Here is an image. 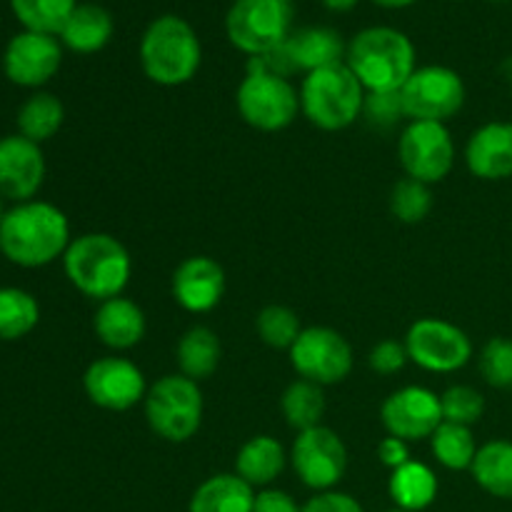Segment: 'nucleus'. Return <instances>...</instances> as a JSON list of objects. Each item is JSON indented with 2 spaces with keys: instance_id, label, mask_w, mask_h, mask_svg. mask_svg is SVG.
Here are the masks:
<instances>
[{
  "instance_id": "1",
  "label": "nucleus",
  "mask_w": 512,
  "mask_h": 512,
  "mask_svg": "<svg viewBox=\"0 0 512 512\" xmlns=\"http://www.w3.org/2000/svg\"><path fill=\"white\" fill-rule=\"evenodd\" d=\"M70 245L68 215L45 200L18 203L0 223V253L20 268H43Z\"/></svg>"
},
{
  "instance_id": "2",
  "label": "nucleus",
  "mask_w": 512,
  "mask_h": 512,
  "mask_svg": "<svg viewBox=\"0 0 512 512\" xmlns=\"http://www.w3.org/2000/svg\"><path fill=\"white\" fill-rule=\"evenodd\" d=\"M63 268L75 290L93 300L123 295L133 275L128 248L108 233H85L70 240L63 255Z\"/></svg>"
},
{
  "instance_id": "3",
  "label": "nucleus",
  "mask_w": 512,
  "mask_h": 512,
  "mask_svg": "<svg viewBox=\"0 0 512 512\" xmlns=\"http://www.w3.org/2000/svg\"><path fill=\"white\" fill-rule=\"evenodd\" d=\"M345 65L353 70L365 93L400 90L415 73L413 40L388 25H373L348 43Z\"/></svg>"
},
{
  "instance_id": "4",
  "label": "nucleus",
  "mask_w": 512,
  "mask_h": 512,
  "mask_svg": "<svg viewBox=\"0 0 512 512\" xmlns=\"http://www.w3.org/2000/svg\"><path fill=\"white\" fill-rule=\"evenodd\" d=\"M140 65L148 80L163 88L190 83L200 70L203 48L193 25L180 15H160L140 38Z\"/></svg>"
},
{
  "instance_id": "5",
  "label": "nucleus",
  "mask_w": 512,
  "mask_h": 512,
  "mask_svg": "<svg viewBox=\"0 0 512 512\" xmlns=\"http://www.w3.org/2000/svg\"><path fill=\"white\" fill-rule=\"evenodd\" d=\"M300 113L315 128L345 130L363 115L365 88L345 63L313 70L300 83Z\"/></svg>"
},
{
  "instance_id": "6",
  "label": "nucleus",
  "mask_w": 512,
  "mask_h": 512,
  "mask_svg": "<svg viewBox=\"0 0 512 512\" xmlns=\"http://www.w3.org/2000/svg\"><path fill=\"white\" fill-rule=\"evenodd\" d=\"M143 410L150 430L158 438L185 443L203 423V393L200 385L185 375H165L148 388Z\"/></svg>"
},
{
  "instance_id": "7",
  "label": "nucleus",
  "mask_w": 512,
  "mask_h": 512,
  "mask_svg": "<svg viewBox=\"0 0 512 512\" xmlns=\"http://www.w3.org/2000/svg\"><path fill=\"white\" fill-rule=\"evenodd\" d=\"M293 15V0H233L225 15V33L233 48L255 58L293 35Z\"/></svg>"
},
{
  "instance_id": "8",
  "label": "nucleus",
  "mask_w": 512,
  "mask_h": 512,
  "mask_svg": "<svg viewBox=\"0 0 512 512\" xmlns=\"http://www.w3.org/2000/svg\"><path fill=\"white\" fill-rule=\"evenodd\" d=\"M235 105L250 128L278 133L298 118L300 93L288 78L248 70L235 93Z\"/></svg>"
},
{
  "instance_id": "9",
  "label": "nucleus",
  "mask_w": 512,
  "mask_h": 512,
  "mask_svg": "<svg viewBox=\"0 0 512 512\" xmlns=\"http://www.w3.org/2000/svg\"><path fill=\"white\" fill-rule=\"evenodd\" d=\"M463 78L453 68L445 65H423L415 68L408 83L400 88L405 118L408 120H430V123H445L458 115L465 105Z\"/></svg>"
},
{
  "instance_id": "10",
  "label": "nucleus",
  "mask_w": 512,
  "mask_h": 512,
  "mask_svg": "<svg viewBox=\"0 0 512 512\" xmlns=\"http://www.w3.org/2000/svg\"><path fill=\"white\" fill-rule=\"evenodd\" d=\"M288 355L295 373L320 388L343 383L355 363L353 348L345 335L333 328H325V325L303 328Z\"/></svg>"
},
{
  "instance_id": "11",
  "label": "nucleus",
  "mask_w": 512,
  "mask_h": 512,
  "mask_svg": "<svg viewBox=\"0 0 512 512\" xmlns=\"http://www.w3.org/2000/svg\"><path fill=\"white\" fill-rule=\"evenodd\" d=\"M408 358L428 373H455L473 358V340L455 323L420 318L405 335Z\"/></svg>"
},
{
  "instance_id": "12",
  "label": "nucleus",
  "mask_w": 512,
  "mask_h": 512,
  "mask_svg": "<svg viewBox=\"0 0 512 512\" xmlns=\"http://www.w3.org/2000/svg\"><path fill=\"white\" fill-rule=\"evenodd\" d=\"M398 158L408 178L425 185L445 180L455 165V143L448 125L410 120L398 140Z\"/></svg>"
},
{
  "instance_id": "13",
  "label": "nucleus",
  "mask_w": 512,
  "mask_h": 512,
  "mask_svg": "<svg viewBox=\"0 0 512 512\" xmlns=\"http://www.w3.org/2000/svg\"><path fill=\"white\" fill-rule=\"evenodd\" d=\"M290 463L305 488L325 493L343 480L348 470V448L335 430L318 425L298 433L290 450Z\"/></svg>"
},
{
  "instance_id": "14",
  "label": "nucleus",
  "mask_w": 512,
  "mask_h": 512,
  "mask_svg": "<svg viewBox=\"0 0 512 512\" xmlns=\"http://www.w3.org/2000/svg\"><path fill=\"white\" fill-rule=\"evenodd\" d=\"M83 390L88 400L110 413H125L143 403L148 395L145 375L128 358H100L88 365L83 375Z\"/></svg>"
},
{
  "instance_id": "15",
  "label": "nucleus",
  "mask_w": 512,
  "mask_h": 512,
  "mask_svg": "<svg viewBox=\"0 0 512 512\" xmlns=\"http://www.w3.org/2000/svg\"><path fill=\"white\" fill-rule=\"evenodd\" d=\"M380 420L388 435L415 443V440H430L435 430L443 423V408L440 398L428 388L408 385L385 398L380 408Z\"/></svg>"
},
{
  "instance_id": "16",
  "label": "nucleus",
  "mask_w": 512,
  "mask_h": 512,
  "mask_svg": "<svg viewBox=\"0 0 512 512\" xmlns=\"http://www.w3.org/2000/svg\"><path fill=\"white\" fill-rule=\"evenodd\" d=\"M63 43L58 35L23 30L8 43L3 53V70L10 83L20 88H40L60 70Z\"/></svg>"
},
{
  "instance_id": "17",
  "label": "nucleus",
  "mask_w": 512,
  "mask_h": 512,
  "mask_svg": "<svg viewBox=\"0 0 512 512\" xmlns=\"http://www.w3.org/2000/svg\"><path fill=\"white\" fill-rule=\"evenodd\" d=\"M45 180V158L38 143L23 135L0 138V195L13 203L35 198Z\"/></svg>"
},
{
  "instance_id": "18",
  "label": "nucleus",
  "mask_w": 512,
  "mask_h": 512,
  "mask_svg": "<svg viewBox=\"0 0 512 512\" xmlns=\"http://www.w3.org/2000/svg\"><path fill=\"white\" fill-rule=\"evenodd\" d=\"M170 293L175 303L188 313H210L218 308L225 295V270L218 260L208 255H193L185 258L175 268L170 280Z\"/></svg>"
},
{
  "instance_id": "19",
  "label": "nucleus",
  "mask_w": 512,
  "mask_h": 512,
  "mask_svg": "<svg viewBox=\"0 0 512 512\" xmlns=\"http://www.w3.org/2000/svg\"><path fill=\"white\" fill-rule=\"evenodd\" d=\"M465 165L480 180L512 178V123L493 120L470 135L465 145Z\"/></svg>"
},
{
  "instance_id": "20",
  "label": "nucleus",
  "mask_w": 512,
  "mask_h": 512,
  "mask_svg": "<svg viewBox=\"0 0 512 512\" xmlns=\"http://www.w3.org/2000/svg\"><path fill=\"white\" fill-rule=\"evenodd\" d=\"M93 330L100 343L110 350H130L145 338L148 320L135 300L118 295L103 300L93 315Z\"/></svg>"
},
{
  "instance_id": "21",
  "label": "nucleus",
  "mask_w": 512,
  "mask_h": 512,
  "mask_svg": "<svg viewBox=\"0 0 512 512\" xmlns=\"http://www.w3.org/2000/svg\"><path fill=\"white\" fill-rule=\"evenodd\" d=\"M290 50L298 73H313V70L328 68V65L345 63V53H348V43L335 33L333 28H323V25H310V28L295 30L288 40H285Z\"/></svg>"
},
{
  "instance_id": "22",
  "label": "nucleus",
  "mask_w": 512,
  "mask_h": 512,
  "mask_svg": "<svg viewBox=\"0 0 512 512\" xmlns=\"http://www.w3.org/2000/svg\"><path fill=\"white\" fill-rule=\"evenodd\" d=\"M115 33L113 15L98 3H78L60 30V43L73 53L90 55L103 50Z\"/></svg>"
},
{
  "instance_id": "23",
  "label": "nucleus",
  "mask_w": 512,
  "mask_h": 512,
  "mask_svg": "<svg viewBox=\"0 0 512 512\" xmlns=\"http://www.w3.org/2000/svg\"><path fill=\"white\" fill-rule=\"evenodd\" d=\"M285 463H288V455L278 440L270 438V435H255L238 450L235 475L243 478L250 488L265 490L280 478Z\"/></svg>"
},
{
  "instance_id": "24",
  "label": "nucleus",
  "mask_w": 512,
  "mask_h": 512,
  "mask_svg": "<svg viewBox=\"0 0 512 512\" xmlns=\"http://www.w3.org/2000/svg\"><path fill=\"white\" fill-rule=\"evenodd\" d=\"M255 488L235 473H220L195 488L188 512H253Z\"/></svg>"
},
{
  "instance_id": "25",
  "label": "nucleus",
  "mask_w": 512,
  "mask_h": 512,
  "mask_svg": "<svg viewBox=\"0 0 512 512\" xmlns=\"http://www.w3.org/2000/svg\"><path fill=\"white\" fill-rule=\"evenodd\" d=\"M388 493L393 498L395 508L420 512L435 503L438 498V478L425 463H405L403 468L390 470Z\"/></svg>"
},
{
  "instance_id": "26",
  "label": "nucleus",
  "mask_w": 512,
  "mask_h": 512,
  "mask_svg": "<svg viewBox=\"0 0 512 512\" xmlns=\"http://www.w3.org/2000/svg\"><path fill=\"white\" fill-rule=\"evenodd\" d=\"M220 340L205 325H195L188 333L180 338L178 348H175V360H178L180 375L195 380H208L210 375L218 370L220 365Z\"/></svg>"
},
{
  "instance_id": "27",
  "label": "nucleus",
  "mask_w": 512,
  "mask_h": 512,
  "mask_svg": "<svg viewBox=\"0 0 512 512\" xmlns=\"http://www.w3.org/2000/svg\"><path fill=\"white\" fill-rule=\"evenodd\" d=\"M475 483L493 498L512 500V443L510 440H490L480 445L473 460Z\"/></svg>"
},
{
  "instance_id": "28",
  "label": "nucleus",
  "mask_w": 512,
  "mask_h": 512,
  "mask_svg": "<svg viewBox=\"0 0 512 512\" xmlns=\"http://www.w3.org/2000/svg\"><path fill=\"white\" fill-rule=\"evenodd\" d=\"M65 108L53 93L38 90L18 110V133L33 143H45L63 128Z\"/></svg>"
},
{
  "instance_id": "29",
  "label": "nucleus",
  "mask_w": 512,
  "mask_h": 512,
  "mask_svg": "<svg viewBox=\"0 0 512 512\" xmlns=\"http://www.w3.org/2000/svg\"><path fill=\"white\" fill-rule=\"evenodd\" d=\"M280 408H283L285 423L298 430V433H303V430L323 425V415L328 405H325V393L320 385L300 378L285 388Z\"/></svg>"
},
{
  "instance_id": "30",
  "label": "nucleus",
  "mask_w": 512,
  "mask_h": 512,
  "mask_svg": "<svg viewBox=\"0 0 512 512\" xmlns=\"http://www.w3.org/2000/svg\"><path fill=\"white\" fill-rule=\"evenodd\" d=\"M40 320V305L28 290L0 288V340H20L33 333Z\"/></svg>"
},
{
  "instance_id": "31",
  "label": "nucleus",
  "mask_w": 512,
  "mask_h": 512,
  "mask_svg": "<svg viewBox=\"0 0 512 512\" xmlns=\"http://www.w3.org/2000/svg\"><path fill=\"white\" fill-rule=\"evenodd\" d=\"M430 448H433L435 460L448 470H470L478 455L473 430L465 425L445 423V420L430 438Z\"/></svg>"
},
{
  "instance_id": "32",
  "label": "nucleus",
  "mask_w": 512,
  "mask_h": 512,
  "mask_svg": "<svg viewBox=\"0 0 512 512\" xmlns=\"http://www.w3.org/2000/svg\"><path fill=\"white\" fill-rule=\"evenodd\" d=\"M10 8L25 30L60 35L78 0H10Z\"/></svg>"
},
{
  "instance_id": "33",
  "label": "nucleus",
  "mask_w": 512,
  "mask_h": 512,
  "mask_svg": "<svg viewBox=\"0 0 512 512\" xmlns=\"http://www.w3.org/2000/svg\"><path fill=\"white\" fill-rule=\"evenodd\" d=\"M255 330L268 348L290 350L298 335L303 333V325H300L298 313L288 305H265L255 318Z\"/></svg>"
},
{
  "instance_id": "34",
  "label": "nucleus",
  "mask_w": 512,
  "mask_h": 512,
  "mask_svg": "<svg viewBox=\"0 0 512 512\" xmlns=\"http://www.w3.org/2000/svg\"><path fill=\"white\" fill-rule=\"evenodd\" d=\"M433 210V193H430V185L420 183L415 178H400L393 185V193H390V213L395 220L405 225H418Z\"/></svg>"
},
{
  "instance_id": "35",
  "label": "nucleus",
  "mask_w": 512,
  "mask_h": 512,
  "mask_svg": "<svg viewBox=\"0 0 512 512\" xmlns=\"http://www.w3.org/2000/svg\"><path fill=\"white\" fill-rule=\"evenodd\" d=\"M480 375L490 388L510 390L512 388V340L503 338H490L483 345L478 358Z\"/></svg>"
},
{
  "instance_id": "36",
  "label": "nucleus",
  "mask_w": 512,
  "mask_h": 512,
  "mask_svg": "<svg viewBox=\"0 0 512 512\" xmlns=\"http://www.w3.org/2000/svg\"><path fill=\"white\" fill-rule=\"evenodd\" d=\"M440 408H443L445 423L473 428L483 418L485 398L470 385H453V388L440 395Z\"/></svg>"
},
{
  "instance_id": "37",
  "label": "nucleus",
  "mask_w": 512,
  "mask_h": 512,
  "mask_svg": "<svg viewBox=\"0 0 512 512\" xmlns=\"http://www.w3.org/2000/svg\"><path fill=\"white\" fill-rule=\"evenodd\" d=\"M370 128L388 130L405 118L403 98L400 90H385V93H365L363 115Z\"/></svg>"
},
{
  "instance_id": "38",
  "label": "nucleus",
  "mask_w": 512,
  "mask_h": 512,
  "mask_svg": "<svg viewBox=\"0 0 512 512\" xmlns=\"http://www.w3.org/2000/svg\"><path fill=\"white\" fill-rule=\"evenodd\" d=\"M408 348L405 343H398V340H380L368 355V365L373 373L380 375H395L408 365Z\"/></svg>"
},
{
  "instance_id": "39",
  "label": "nucleus",
  "mask_w": 512,
  "mask_h": 512,
  "mask_svg": "<svg viewBox=\"0 0 512 512\" xmlns=\"http://www.w3.org/2000/svg\"><path fill=\"white\" fill-rule=\"evenodd\" d=\"M303 512H365L363 505L348 493H338V490H325L310 498L303 505Z\"/></svg>"
},
{
  "instance_id": "40",
  "label": "nucleus",
  "mask_w": 512,
  "mask_h": 512,
  "mask_svg": "<svg viewBox=\"0 0 512 512\" xmlns=\"http://www.w3.org/2000/svg\"><path fill=\"white\" fill-rule=\"evenodd\" d=\"M253 512H303V508L295 503L293 495L283 493V490L265 488L255 495Z\"/></svg>"
},
{
  "instance_id": "41",
  "label": "nucleus",
  "mask_w": 512,
  "mask_h": 512,
  "mask_svg": "<svg viewBox=\"0 0 512 512\" xmlns=\"http://www.w3.org/2000/svg\"><path fill=\"white\" fill-rule=\"evenodd\" d=\"M378 458H380V463L385 465V468H390V470L403 468L405 463H410L408 443H405V440H400V438H393V435H388L385 440H380Z\"/></svg>"
},
{
  "instance_id": "42",
  "label": "nucleus",
  "mask_w": 512,
  "mask_h": 512,
  "mask_svg": "<svg viewBox=\"0 0 512 512\" xmlns=\"http://www.w3.org/2000/svg\"><path fill=\"white\" fill-rule=\"evenodd\" d=\"M325 8L328 10H335V13H348V10L355 8V3L358 0H323Z\"/></svg>"
},
{
  "instance_id": "43",
  "label": "nucleus",
  "mask_w": 512,
  "mask_h": 512,
  "mask_svg": "<svg viewBox=\"0 0 512 512\" xmlns=\"http://www.w3.org/2000/svg\"><path fill=\"white\" fill-rule=\"evenodd\" d=\"M380 8H408V5L418 3V0H373Z\"/></svg>"
},
{
  "instance_id": "44",
  "label": "nucleus",
  "mask_w": 512,
  "mask_h": 512,
  "mask_svg": "<svg viewBox=\"0 0 512 512\" xmlns=\"http://www.w3.org/2000/svg\"><path fill=\"white\" fill-rule=\"evenodd\" d=\"M3 195H0V223H3V218H5V213H8V210H5V203H3Z\"/></svg>"
},
{
  "instance_id": "45",
  "label": "nucleus",
  "mask_w": 512,
  "mask_h": 512,
  "mask_svg": "<svg viewBox=\"0 0 512 512\" xmlns=\"http://www.w3.org/2000/svg\"><path fill=\"white\" fill-rule=\"evenodd\" d=\"M385 512H408V510H400V508H393V510H385Z\"/></svg>"
},
{
  "instance_id": "46",
  "label": "nucleus",
  "mask_w": 512,
  "mask_h": 512,
  "mask_svg": "<svg viewBox=\"0 0 512 512\" xmlns=\"http://www.w3.org/2000/svg\"><path fill=\"white\" fill-rule=\"evenodd\" d=\"M495 3H500V0H495Z\"/></svg>"
}]
</instances>
